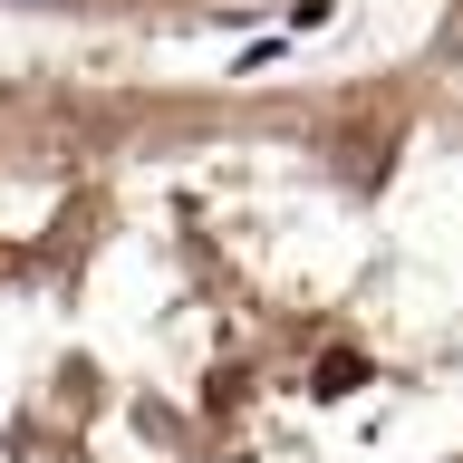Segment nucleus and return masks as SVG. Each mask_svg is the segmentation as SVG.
<instances>
[{
	"label": "nucleus",
	"instance_id": "nucleus-1",
	"mask_svg": "<svg viewBox=\"0 0 463 463\" xmlns=\"http://www.w3.org/2000/svg\"><path fill=\"white\" fill-rule=\"evenodd\" d=\"M425 78L463 107V0H444V20H434V39H425Z\"/></svg>",
	"mask_w": 463,
	"mask_h": 463
},
{
	"label": "nucleus",
	"instance_id": "nucleus-2",
	"mask_svg": "<svg viewBox=\"0 0 463 463\" xmlns=\"http://www.w3.org/2000/svg\"><path fill=\"white\" fill-rule=\"evenodd\" d=\"M10 10H241V0H10Z\"/></svg>",
	"mask_w": 463,
	"mask_h": 463
}]
</instances>
